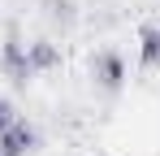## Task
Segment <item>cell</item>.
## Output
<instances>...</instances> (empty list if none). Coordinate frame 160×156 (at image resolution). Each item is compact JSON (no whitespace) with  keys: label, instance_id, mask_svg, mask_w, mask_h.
Returning a JSON list of instances; mask_svg holds the SVG:
<instances>
[{"label":"cell","instance_id":"cell-1","mask_svg":"<svg viewBox=\"0 0 160 156\" xmlns=\"http://www.w3.org/2000/svg\"><path fill=\"white\" fill-rule=\"evenodd\" d=\"M91 82H95L104 96H117V91L126 87V61H121V52H112V48L95 52V56H91Z\"/></svg>","mask_w":160,"mask_h":156},{"label":"cell","instance_id":"cell-2","mask_svg":"<svg viewBox=\"0 0 160 156\" xmlns=\"http://www.w3.org/2000/svg\"><path fill=\"white\" fill-rule=\"evenodd\" d=\"M35 143H39V134L26 117H18L9 130H0V156H30Z\"/></svg>","mask_w":160,"mask_h":156},{"label":"cell","instance_id":"cell-3","mask_svg":"<svg viewBox=\"0 0 160 156\" xmlns=\"http://www.w3.org/2000/svg\"><path fill=\"white\" fill-rule=\"evenodd\" d=\"M0 70H4V74L13 78V82H18V87H26L30 78V61H26V44H22V39H13V35H9V39H4V48H0Z\"/></svg>","mask_w":160,"mask_h":156},{"label":"cell","instance_id":"cell-4","mask_svg":"<svg viewBox=\"0 0 160 156\" xmlns=\"http://www.w3.org/2000/svg\"><path fill=\"white\" fill-rule=\"evenodd\" d=\"M138 65L143 70H160V22L138 26Z\"/></svg>","mask_w":160,"mask_h":156},{"label":"cell","instance_id":"cell-5","mask_svg":"<svg viewBox=\"0 0 160 156\" xmlns=\"http://www.w3.org/2000/svg\"><path fill=\"white\" fill-rule=\"evenodd\" d=\"M26 61H30V74H48L61 65V48L52 39H35V44H26Z\"/></svg>","mask_w":160,"mask_h":156},{"label":"cell","instance_id":"cell-6","mask_svg":"<svg viewBox=\"0 0 160 156\" xmlns=\"http://www.w3.org/2000/svg\"><path fill=\"white\" fill-rule=\"evenodd\" d=\"M13 122H18V113H13V104H9V96L0 91V130H9Z\"/></svg>","mask_w":160,"mask_h":156}]
</instances>
